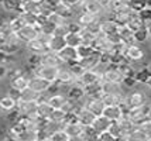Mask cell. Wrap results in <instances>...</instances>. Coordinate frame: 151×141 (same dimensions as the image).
Returning <instances> with one entry per match:
<instances>
[{
	"mask_svg": "<svg viewBox=\"0 0 151 141\" xmlns=\"http://www.w3.org/2000/svg\"><path fill=\"white\" fill-rule=\"evenodd\" d=\"M145 103H148V96L145 92L143 90H138V89H133L129 93L123 97V104L129 109H134V107H140Z\"/></svg>",
	"mask_w": 151,
	"mask_h": 141,
	"instance_id": "6da1fadb",
	"label": "cell"
},
{
	"mask_svg": "<svg viewBox=\"0 0 151 141\" xmlns=\"http://www.w3.org/2000/svg\"><path fill=\"white\" fill-rule=\"evenodd\" d=\"M150 112H151V103H145L143 106H140V107H134V109H130L129 112H127V117L130 119V120L138 126L140 123H143L144 120L148 119V116H150Z\"/></svg>",
	"mask_w": 151,
	"mask_h": 141,
	"instance_id": "7a4b0ae2",
	"label": "cell"
},
{
	"mask_svg": "<svg viewBox=\"0 0 151 141\" xmlns=\"http://www.w3.org/2000/svg\"><path fill=\"white\" fill-rule=\"evenodd\" d=\"M59 74V67H54V65H38L34 69V75H37L40 78L45 79L50 83H55L57 78Z\"/></svg>",
	"mask_w": 151,
	"mask_h": 141,
	"instance_id": "3957f363",
	"label": "cell"
},
{
	"mask_svg": "<svg viewBox=\"0 0 151 141\" xmlns=\"http://www.w3.org/2000/svg\"><path fill=\"white\" fill-rule=\"evenodd\" d=\"M16 34H17L19 40L23 42V45H26V44H28L30 41L38 38L40 30H38V27H35V26H28V24H26L23 28H20Z\"/></svg>",
	"mask_w": 151,
	"mask_h": 141,
	"instance_id": "277c9868",
	"label": "cell"
},
{
	"mask_svg": "<svg viewBox=\"0 0 151 141\" xmlns=\"http://www.w3.org/2000/svg\"><path fill=\"white\" fill-rule=\"evenodd\" d=\"M28 87H30L31 90H34L35 93L45 94L47 92L50 90L51 83L47 82L45 79H42V78L37 76V75H31V76L28 78Z\"/></svg>",
	"mask_w": 151,
	"mask_h": 141,
	"instance_id": "5b68a950",
	"label": "cell"
},
{
	"mask_svg": "<svg viewBox=\"0 0 151 141\" xmlns=\"http://www.w3.org/2000/svg\"><path fill=\"white\" fill-rule=\"evenodd\" d=\"M82 107H86L89 112H92V113L98 117V116H102L103 109H105L106 106L100 97H86L85 96L83 100H82Z\"/></svg>",
	"mask_w": 151,
	"mask_h": 141,
	"instance_id": "8992f818",
	"label": "cell"
},
{
	"mask_svg": "<svg viewBox=\"0 0 151 141\" xmlns=\"http://www.w3.org/2000/svg\"><path fill=\"white\" fill-rule=\"evenodd\" d=\"M37 106L38 102H17V112L21 117L34 119L37 117Z\"/></svg>",
	"mask_w": 151,
	"mask_h": 141,
	"instance_id": "52a82bcc",
	"label": "cell"
},
{
	"mask_svg": "<svg viewBox=\"0 0 151 141\" xmlns=\"http://www.w3.org/2000/svg\"><path fill=\"white\" fill-rule=\"evenodd\" d=\"M57 55H58L61 64H62V65H66V67H68V65H72V64H75V62H78L79 61L76 48L68 47V45H66L64 49H61Z\"/></svg>",
	"mask_w": 151,
	"mask_h": 141,
	"instance_id": "ba28073f",
	"label": "cell"
},
{
	"mask_svg": "<svg viewBox=\"0 0 151 141\" xmlns=\"http://www.w3.org/2000/svg\"><path fill=\"white\" fill-rule=\"evenodd\" d=\"M102 81L103 82H112V83H123L124 81V76L123 74L119 71L117 67L110 65V67L106 68V71L102 75Z\"/></svg>",
	"mask_w": 151,
	"mask_h": 141,
	"instance_id": "9c48e42d",
	"label": "cell"
},
{
	"mask_svg": "<svg viewBox=\"0 0 151 141\" xmlns=\"http://www.w3.org/2000/svg\"><path fill=\"white\" fill-rule=\"evenodd\" d=\"M65 96H66L68 100H72V102H75V103H79V102L85 97L83 86L76 81L73 85L68 86V89H66V92H65Z\"/></svg>",
	"mask_w": 151,
	"mask_h": 141,
	"instance_id": "30bf717a",
	"label": "cell"
},
{
	"mask_svg": "<svg viewBox=\"0 0 151 141\" xmlns=\"http://www.w3.org/2000/svg\"><path fill=\"white\" fill-rule=\"evenodd\" d=\"M92 48L99 54H110L113 49V45L109 42V40L103 34H100L98 37H95V40L92 42Z\"/></svg>",
	"mask_w": 151,
	"mask_h": 141,
	"instance_id": "8fae6325",
	"label": "cell"
},
{
	"mask_svg": "<svg viewBox=\"0 0 151 141\" xmlns=\"http://www.w3.org/2000/svg\"><path fill=\"white\" fill-rule=\"evenodd\" d=\"M124 57L127 58L129 62H134V61H143L145 58L144 49L140 47L138 44H130L126 47Z\"/></svg>",
	"mask_w": 151,
	"mask_h": 141,
	"instance_id": "7c38bea8",
	"label": "cell"
},
{
	"mask_svg": "<svg viewBox=\"0 0 151 141\" xmlns=\"http://www.w3.org/2000/svg\"><path fill=\"white\" fill-rule=\"evenodd\" d=\"M75 114H76V121L82 127H91L93 124V121H95V119H96V116L92 112H89L86 107H79L75 112Z\"/></svg>",
	"mask_w": 151,
	"mask_h": 141,
	"instance_id": "4fadbf2b",
	"label": "cell"
},
{
	"mask_svg": "<svg viewBox=\"0 0 151 141\" xmlns=\"http://www.w3.org/2000/svg\"><path fill=\"white\" fill-rule=\"evenodd\" d=\"M78 79L73 76V74L69 71V68L66 67V65L59 67V74H58V78H57V83L62 85V86H71Z\"/></svg>",
	"mask_w": 151,
	"mask_h": 141,
	"instance_id": "5bb4252c",
	"label": "cell"
},
{
	"mask_svg": "<svg viewBox=\"0 0 151 141\" xmlns=\"http://www.w3.org/2000/svg\"><path fill=\"white\" fill-rule=\"evenodd\" d=\"M102 93L105 94H117V96H123L129 93L126 90L122 83H112V82H103L102 81Z\"/></svg>",
	"mask_w": 151,
	"mask_h": 141,
	"instance_id": "9a60e30c",
	"label": "cell"
},
{
	"mask_svg": "<svg viewBox=\"0 0 151 141\" xmlns=\"http://www.w3.org/2000/svg\"><path fill=\"white\" fill-rule=\"evenodd\" d=\"M66 47L65 37H59V35H51L50 40L47 41V49L50 52L58 54L61 49H64Z\"/></svg>",
	"mask_w": 151,
	"mask_h": 141,
	"instance_id": "2e32d148",
	"label": "cell"
},
{
	"mask_svg": "<svg viewBox=\"0 0 151 141\" xmlns=\"http://www.w3.org/2000/svg\"><path fill=\"white\" fill-rule=\"evenodd\" d=\"M102 116L113 123V121H119L122 117H124L126 114H124V112H123L122 106H106V107L103 109Z\"/></svg>",
	"mask_w": 151,
	"mask_h": 141,
	"instance_id": "e0dca14e",
	"label": "cell"
},
{
	"mask_svg": "<svg viewBox=\"0 0 151 141\" xmlns=\"http://www.w3.org/2000/svg\"><path fill=\"white\" fill-rule=\"evenodd\" d=\"M102 81V76L95 72L93 69H88V71H83L82 75L78 78V82L82 85V86H88V85H92V83H96V82Z\"/></svg>",
	"mask_w": 151,
	"mask_h": 141,
	"instance_id": "ac0fdd59",
	"label": "cell"
},
{
	"mask_svg": "<svg viewBox=\"0 0 151 141\" xmlns=\"http://www.w3.org/2000/svg\"><path fill=\"white\" fill-rule=\"evenodd\" d=\"M24 47H26V49L28 51V54H34V55H42L48 51V49H47V42H44V41L40 40V38L30 41Z\"/></svg>",
	"mask_w": 151,
	"mask_h": 141,
	"instance_id": "d6986e66",
	"label": "cell"
},
{
	"mask_svg": "<svg viewBox=\"0 0 151 141\" xmlns=\"http://www.w3.org/2000/svg\"><path fill=\"white\" fill-rule=\"evenodd\" d=\"M28 78H30V75H27L26 72L10 78V87L14 89V90H17V92L24 90L26 87H28Z\"/></svg>",
	"mask_w": 151,
	"mask_h": 141,
	"instance_id": "ffe728a7",
	"label": "cell"
},
{
	"mask_svg": "<svg viewBox=\"0 0 151 141\" xmlns=\"http://www.w3.org/2000/svg\"><path fill=\"white\" fill-rule=\"evenodd\" d=\"M82 9H83V11H86V13H91V14H93V16H98V17H100V19H102L103 14H106L105 10L99 6L96 0H82Z\"/></svg>",
	"mask_w": 151,
	"mask_h": 141,
	"instance_id": "44dd1931",
	"label": "cell"
},
{
	"mask_svg": "<svg viewBox=\"0 0 151 141\" xmlns=\"http://www.w3.org/2000/svg\"><path fill=\"white\" fill-rule=\"evenodd\" d=\"M116 123H117V127H119V130H120V137H122V138H126L134 128L137 127V126H136L127 116L122 117V119H120L119 121H116Z\"/></svg>",
	"mask_w": 151,
	"mask_h": 141,
	"instance_id": "7402d4cb",
	"label": "cell"
},
{
	"mask_svg": "<svg viewBox=\"0 0 151 141\" xmlns=\"http://www.w3.org/2000/svg\"><path fill=\"white\" fill-rule=\"evenodd\" d=\"M100 33L103 35H112L119 33V26L113 19H100Z\"/></svg>",
	"mask_w": 151,
	"mask_h": 141,
	"instance_id": "603a6c76",
	"label": "cell"
},
{
	"mask_svg": "<svg viewBox=\"0 0 151 141\" xmlns=\"http://www.w3.org/2000/svg\"><path fill=\"white\" fill-rule=\"evenodd\" d=\"M45 99L47 97H44V94H41V97H40V100H38V106H37V116H38L40 119H42V120H48L54 110V109L47 103Z\"/></svg>",
	"mask_w": 151,
	"mask_h": 141,
	"instance_id": "cb8c5ba5",
	"label": "cell"
},
{
	"mask_svg": "<svg viewBox=\"0 0 151 141\" xmlns=\"http://www.w3.org/2000/svg\"><path fill=\"white\" fill-rule=\"evenodd\" d=\"M17 109V99L12 97L10 94H3L0 97V112H4V113H10Z\"/></svg>",
	"mask_w": 151,
	"mask_h": 141,
	"instance_id": "d4e9b609",
	"label": "cell"
},
{
	"mask_svg": "<svg viewBox=\"0 0 151 141\" xmlns=\"http://www.w3.org/2000/svg\"><path fill=\"white\" fill-rule=\"evenodd\" d=\"M110 124H112V121L110 120H107V119L103 117V116H98V117L95 119V121H93V124L91 126V127H92L93 131L99 135V134H102V133H105V131H107L109 127H110Z\"/></svg>",
	"mask_w": 151,
	"mask_h": 141,
	"instance_id": "484cf974",
	"label": "cell"
},
{
	"mask_svg": "<svg viewBox=\"0 0 151 141\" xmlns=\"http://www.w3.org/2000/svg\"><path fill=\"white\" fill-rule=\"evenodd\" d=\"M45 100L52 109H62V106L65 104V102L68 99H66V96L64 93H54V94H48Z\"/></svg>",
	"mask_w": 151,
	"mask_h": 141,
	"instance_id": "4316f807",
	"label": "cell"
},
{
	"mask_svg": "<svg viewBox=\"0 0 151 141\" xmlns=\"http://www.w3.org/2000/svg\"><path fill=\"white\" fill-rule=\"evenodd\" d=\"M99 59H100V54L99 52H93L91 57H86V58H82V59L78 61V64L81 65V67L83 68L85 71H88V69H93V68L96 67L99 64Z\"/></svg>",
	"mask_w": 151,
	"mask_h": 141,
	"instance_id": "83f0119b",
	"label": "cell"
},
{
	"mask_svg": "<svg viewBox=\"0 0 151 141\" xmlns=\"http://www.w3.org/2000/svg\"><path fill=\"white\" fill-rule=\"evenodd\" d=\"M23 3H24V0H4V3L1 4V7L7 13L19 14V13H21Z\"/></svg>",
	"mask_w": 151,
	"mask_h": 141,
	"instance_id": "f1b7e54d",
	"label": "cell"
},
{
	"mask_svg": "<svg viewBox=\"0 0 151 141\" xmlns=\"http://www.w3.org/2000/svg\"><path fill=\"white\" fill-rule=\"evenodd\" d=\"M83 92H85L86 97H102V81L83 86Z\"/></svg>",
	"mask_w": 151,
	"mask_h": 141,
	"instance_id": "f546056e",
	"label": "cell"
},
{
	"mask_svg": "<svg viewBox=\"0 0 151 141\" xmlns=\"http://www.w3.org/2000/svg\"><path fill=\"white\" fill-rule=\"evenodd\" d=\"M119 35L122 38V42L126 44V45H130V44H136L134 42V33H133L127 26H123V27H119Z\"/></svg>",
	"mask_w": 151,
	"mask_h": 141,
	"instance_id": "4dcf8cb0",
	"label": "cell"
},
{
	"mask_svg": "<svg viewBox=\"0 0 151 141\" xmlns=\"http://www.w3.org/2000/svg\"><path fill=\"white\" fill-rule=\"evenodd\" d=\"M41 94L35 93L30 87H26L24 90H21L19 94V100L17 102H38Z\"/></svg>",
	"mask_w": 151,
	"mask_h": 141,
	"instance_id": "1f68e13d",
	"label": "cell"
},
{
	"mask_svg": "<svg viewBox=\"0 0 151 141\" xmlns=\"http://www.w3.org/2000/svg\"><path fill=\"white\" fill-rule=\"evenodd\" d=\"M40 131L35 128H26L21 134L17 137V141H38Z\"/></svg>",
	"mask_w": 151,
	"mask_h": 141,
	"instance_id": "d6a6232c",
	"label": "cell"
},
{
	"mask_svg": "<svg viewBox=\"0 0 151 141\" xmlns=\"http://www.w3.org/2000/svg\"><path fill=\"white\" fill-rule=\"evenodd\" d=\"M41 64L42 65H54V67H62L61 61H59L58 55L54 54V52H50L47 51L45 54L41 55Z\"/></svg>",
	"mask_w": 151,
	"mask_h": 141,
	"instance_id": "836d02e7",
	"label": "cell"
},
{
	"mask_svg": "<svg viewBox=\"0 0 151 141\" xmlns=\"http://www.w3.org/2000/svg\"><path fill=\"white\" fill-rule=\"evenodd\" d=\"M126 26L134 33V31H137L138 28L144 27V23H143V20H141V17L138 16V13H134V11H133V13L129 16V21H127Z\"/></svg>",
	"mask_w": 151,
	"mask_h": 141,
	"instance_id": "e575fe53",
	"label": "cell"
},
{
	"mask_svg": "<svg viewBox=\"0 0 151 141\" xmlns=\"http://www.w3.org/2000/svg\"><path fill=\"white\" fill-rule=\"evenodd\" d=\"M7 24H9V27H10V30L13 33H17L20 28H23L26 26V21L23 19L21 13H19V14H16L14 17H12L10 20H7Z\"/></svg>",
	"mask_w": 151,
	"mask_h": 141,
	"instance_id": "d590c367",
	"label": "cell"
},
{
	"mask_svg": "<svg viewBox=\"0 0 151 141\" xmlns=\"http://www.w3.org/2000/svg\"><path fill=\"white\" fill-rule=\"evenodd\" d=\"M98 19H100V17H98V16H93V14H91V13H86V11H82V13H81L78 17L75 19V21H76V23H78L82 28H85L86 26H89L91 23H93V21L98 20Z\"/></svg>",
	"mask_w": 151,
	"mask_h": 141,
	"instance_id": "8d00e7d4",
	"label": "cell"
},
{
	"mask_svg": "<svg viewBox=\"0 0 151 141\" xmlns=\"http://www.w3.org/2000/svg\"><path fill=\"white\" fill-rule=\"evenodd\" d=\"M148 40H150V34H148V28H147V26L138 28L137 31H134V42H136V44L140 45V44L147 42Z\"/></svg>",
	"mask_w": 151,
	"mask_h": 141,
	"instance_id": "74e56055",
	"label": "cell"
},
{
	"mask_svg": "<svg viewBox=\"0 0 151 141\" xmlns=\"http://www.w3.org/2000/svg\"><path fill=\"white\" fill-rule=\"evenodd\" d=\"M48 120L51 121V123H55V124L62 126L66 120V113L64 112V110H61V109H54Z\"/></svg>",
	"mask_w": 151,
	"mask_h": 141,
	"instance_id": "f35d334b",
	"label": "cell"
},
{
	"mask_svg": "<svg viewBox=\"0 0 151 141\" xmlns=\"http://www.w3.org/2000/svg\"><path fill=\"white\" fill-rule=\"evenodd\" d=\"M102 102L105 103V106H120V103L123 102V96L117 94H102Z\"/></svg>",
	"mask_w": 151,
	"mask_h": 141,
	"instance_id": "ab89813d",
	"label": "cell"
},
{
	"mask_svg": "<svg viewBox=\"0 0 151 141\" xmlns=\"http://www.w3.org/2000/svg\"><path fill=\"white\" fill-rule=\"evenodd\" d=\"M65 41H66V45L68 47H73V48H78L82 44L79 33H68L65 35Z\"/></svg>",
	"mask_w": 151,
	"mask_h": 141,
	"instance_id": "60d3db41",
	"label": "cell"
},
{
	"mask_svg": "<svg viewBox=\"0 0 151 141\" xmlns=\"http://www.w3.org/2000/svg\"><path fill=\"white\" fill-rule=\"evenodd\" d=\"M47 20L50 21L51 24H54L55 27H59V26H65V24H68V21L69 20H66L65 17H62V16H59V14L57 13H51L48 17H47Z\"/></svg>",
	"mask_w": 151,
	"mask_h": 141,
	"instance_id": "b9f144b4",
	"label": "cell"
},
{
	"mask_svg": "<svg viewBox=\"0 0 151 141\" xmlns=\"http://www.w3.org/2000/svg\"><path fill=\"white\" fill-rule=\"evenodd\" d=\"M76 52H78V58L79 59H82V58H86V57H91V55L95 52V49L92 48V45L81 44V45L76 48Z\"/></svg>",
	"mask_w": 151,
	"mask_h": 141,
	"instance_id": "7bdbcfd3",
	"label": "cell"
},
{
	"mask_svg": "<svg viewBox=\"0 0 151 141\" xmlns=\"http://www.w3.org/2000/svg\"><path fill=\"white\" fill-rule=\"evenodd\" d=\"M124 140L126 141H145L147 138H145V135L141 133V130H140L138 127H136L132 133H130V134L126 137Z\"/></svg>",
	"mask_w": 151,
	"mask_h": 141,
	"instance_id": "ee69618b",
	"label": "cell"
},
{
	"mask_svg": "<svg viewBox=\"0 0 151 141\" xmlns=\"http://www.w3.org/2000/svg\"><path fill=\"white\" fill-rule=\"evenodd\" d=\"M85 30L88 31V33H91L93 35V37H98V35H100V19H98V20H95L93 23H91L89 26H86Z\"/></svg>",
	"mask_w": 151,
	"mask_h": 141,
	"instance_id": "f6af8a7d",
	"label": "cell"
},
{
	"mask_svg": "<svg viewBox=\"0 0 151 141\" xmlns=\"http://www.w3.org/2000/svg\"><path fill=\"white\" fill-rule=\"evenodd\" d=\"M137 127L141 130V133L145 135V138H151V120L150 119H147L143 123H140Z\"/></svg>",
	"mask_w": 151,
	"mask_h": 141,
	"instance_id": "bcb514c9",
	"label": "cell"
},
{
	"mask_svg": "<svg viewBox=\"0 0 151 141\" xmlns=\"http://www.w3.org/2000/svg\"><path fill=\"white\" fill-rule=\"evenodd\" d=\"M50 138H51V141H69L68 134H66L62 128H61V130H57V131H54L52 134L50 135Z\"/></svg>",
	"mask_w": 151,
	"mask_h": 141,
	"instance_id": "7dc6e473",
	"label": "cell"
},
{
	"mask_svg": "<svg viewBox=\"0 0 151 141\" xmlns=\"http://www.w3.org/2000/svg\"><path fill=\"white\" fill-rule=\"evenodd\" d=\"M79 35H81L82 44H85V45H92V42H93V40H95V37H93L91 33H88L85 28H82V30H81Z\"/></svg>",
	"mask_w": 151,
	"mask_h": 141,
	"instance_id": "c3c4849f",
	"label": "cell"
},
{
	"mask_svg": "<svg viewBox=\"0 0 151 141\" xmlns=\"http://www.w3.org/2000/svg\"><path fill=\"white\" fill-rule=\"evenodd\" d=\"M98 141H126L124 138H119V137H114L112 135L109 131H105L102 134L98 135Z\"/></svg>",
	"mask_w": 151,
	"mask_h": 141,
	"instance_id": "681fc988",
	"label": "cell"
},
{
	"mask_svg": "<svg viewBox=\"0 0 151 141\" xmlns=\"http://www.w3.org/2000/svg\"><path fill=\"white\" fill-rule=\"evenodd\" d=\"M68 33H69V30H68V24H65V26H59V27H55L54 35H59V37H65V35H66Z\"/></svg>",
	"mask_w": 151,
	"mask_h": 141,
	"instance_id": "f907efd6",
	"label": "cell"
},
{
	"mask_svg": "<svg viewBox=\"0 0 151 141\" xmlns=\"http://www.w3.org/2000/svg\"><path fill=\"white\" fill-rule=\"evenodd\" d=\"M96 1H98L99 6L105 10V13L109 14V9H110V6H112V1H113V0H96Z\"/></svg>",
	"mask_w": 151,
	"mask_h": 141,
	"instance_id": "816d5d0a",
	"label": "cell"
},
{
	"mask_svg": "<svg viewBox=\"0 0 151 141\" xmlns=\"http://www.w3.org/2000/svg\"><path fill=\"white\" fill-rule=\"evenodd\" d=\"M59 1H61V4L66 6L68 9H72V7L78 6V4L82 3V0H59Z\"/></svg>",
	"mask_w": 151,
	"mask_h": 141,
	"instance_id": "f5cc1de1",
	"label": "cell"
},
{
	"mask_svg": "<svg viewBox=\"0 0 151 141\" xmlns=\"http://www.w3.org/2000/svg\"><path fill=\"white\" fill-rule=\"evenodd\" d=\"M69 141H86L83 138V135H79V137H72V138H69Z\"/></svg>",
	"mask_w": 151,
	"mask_h": 141,
	"instance_id": "db71d44e",
	"label": "cell"
},
{
	"mask_svg": "<svg viewBox=\"0 0 151 141\" xmlns=\"http://www.w3.org/2000/svg\"><path fill=\"white\" fill-rule=\"evenodd\" d=\"M144 86H147L151 90V75L148 76V78H147V81H145V83H144Z\"/></svg>",
	"mask_w": 151,
	"mask_h": 141,
	"instance_id": "11a10c76",
	"label": "cell"
},
{
	"mask_svg": "<svg viewBox=\"0 0 151 141\" xmlns=\"http://www.w3.org/2000/svg\"><path fill=\"white\" fill-rule=\"evenodd\" d=\"M38 141H51V138L50 137H41Z\"/></svg>",
	"mask_w": 151,
	"mask_h": 141,
	"instance_id": "9f6ffc18",
	"label": "cell"
},
{
	"mask_svg": "<svg viewBox=\"0 0 151 141\" xmlns=\"http://www.w3.org/2000/svg\"><path fill=\"white\" fill-rule=\"evenodd\" d=\"M147 28H148V34H150V40H151V24L150 26H147Z\"/></svg>",
	"mask_w": 151,
	"mask_h": 141,
	"instance_id": "6f0895ef",
	"label": "cell"
},
{
	"mask_svg": "<svg viewBox=\"0 0 151 141\" xmlns=\"http://www.w3.org/2000/svg\"><path fill=\"white\" fill-rule=\"evenodd\" d=\"M148 71H150V74H151V64L148 65Z\"/></svg>",
	"mask_w": 151,
	"mask_h": 141,
	"instance_id": "680465c9",
	"label": "cell"
},
{
	"mask_svg": "<svg viewBox=\"0 0 151 141\" xmlns=\"http://www.w3.org/2000/svg\"><path fill=\"white\" fill-rule=\"evenodd\" d=\"M3 3H4V0H0V6H1V4H3Z\"/></svg>",
	"mask_w": 151,
	"mask_h": 141,
	"instance_id": "91938a15",
	"label": "cell"
},
{
	"mask_svg": "<svg viewBox=\"0 0 151 141\" xmlns=\"http://www.w3.org/2000/svg\"><path fill=\"white\" fill-rule=\"evenodd\" d=\"M1 141H3V140H1Z\"/></svg>",
	"mask_w": 151,
	"mask_h": 141,
	"instance_id": "94428289",
	"label": "cell"
}]
</instances>
